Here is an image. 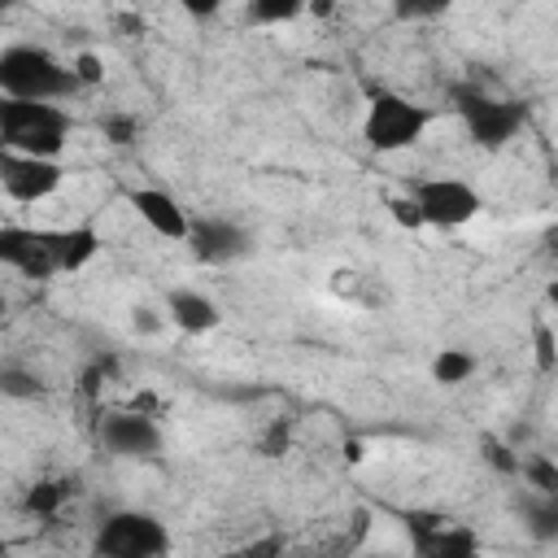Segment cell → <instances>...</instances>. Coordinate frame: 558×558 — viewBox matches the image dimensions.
Segmentation results:
<instances>
[{"label": "cell", "instance_id": "cell-31", "mask_svg": "<svg viewBox=\"0 0 558 558\" xmlns=\"http://www.w3.org/2000/svg\"><path fill=\"white\" fill-rule=\"evenodd\" d=\"M549 301H558V283H554V288H549Z\"/></svg>", "mask_w": 558, "mask_h": 558}, {"label": "cell", "instance_id": "cell-23", "mask_svg": "<svg viewBox=\"0 0 558 558\" xmlns=\"http://www.w3.org/2000/svg\"><path fill=\"white\" fill-rule=\"evenodd\" d=\"M288 445H292V423H288V418H275V423L262 432L257 453H262V458H283V453H288Z\"/></svg>", "mask_w": 558, "mask_h": 558}, {"label": "cell", "instance_id": "cell-22", "mask_svg": "<svg viewBox=\"0 0 558 558\" xmlns=\"http://www.w3.org/2000/svg\"><path fill=\"white\" fill-rule=\"evenodd\" d=\"M100 131H105V140H109L113 148H126V144H135V135H140V118H135V113H105Z\"/></svg>", "mask_w": 558, "mask_h": 558}, {"label": "cell", "instance_id": "cell-29", "mask_svg": "<svg viewBox=\"0 0 558 558\" xmlns=\"http://www.w3.org/2000/svg\"><path fill=\"white\" fill-rule=\"evenodd\" d=\"M135 331H157V314L153 310H135Z\"/></svg>", "mask_w": 558, "mask_h": 558}, {"label": "cell", "instance_id": "cell-27", "mask_svg": "<svg viewBox=\"0 0 558 558\" xmlns=\"http://www.w3.org/2000/svg\"><path fill=\"white\" fill-rule=\"evenodd\" d=\"M536 366L541 371H554L558 366V336L549 327H536Z\"/></svg>", "mask_w": 558, "mask_h": 558}, {"label": "cell", "instance_id": "cell-8", "mask_svg": "<svg viewBox=\"0 0 558 558\" xmlns=\"http://www.w3.org/2000/svg\"><path fill=\"white\" fill-rule=\"evenodd\" d=\"M61 179H65V170L57 157H31V153H9V148L0 153V183L22 205L52 196L61 187Z\"/></svg>", "mask_w": 558, "mask_h": 558}, {"label": "cell", "instance_id": "cell-13", "mask_svg": "<svg viewBox=\"0 0 558 558\" xmlns=\"http://www.w3.org/2000/svg\"><path fill=\"white\" fill-rule=\"evenodd\" d=\"M166 318L187 336H205V331H214L222 323V310H218V301H209L196 288H174L166 296Z\"/></svg>", "mask_w": 558, "mask_h": 558}, {"label": "cell", "instance_id": "cell-15", "mask_svg": "<svg viewBox=\"0 0 558 558\" xmlns=\"http://www.w3.org/2000/svg\"><path fill=\"white\" fill-rule=\"evenodd\" d=\"M96 253H100V235H96V227L78 222V227H61V231H57V257H61V275L83 270V266H87Z\"/></svg>", "mask_w": 558, "mask_h": 558}, {"label": "cell", "instance_id": "cell-16", "mask_svg": "<svg viewBox=\"0 0 558 558\" xmlns=\"http://www.w3.org/2000/svg\"><path fill=\"white\" fill-rule=\"evenodd\" d=\"M475 371H480V362H475V353H471V349H440V353L432 357V379H436V384H445V388L466 384Z\"/></svg>", "mask_w": 558, "mask_h": 558}, {"label": "cell", "instance_id": "cell-9", "mask_svg": "<svg viewBox=\"0 0 558 558\" xmlns=\"http://www.w3.org/2000/svg\"><path fill=\"white\" fill-rule=\"evenodd\" d=\"M100 445L113 453V458H157L161 453V427L157 418L140 414V410H113L100 418L96 427Z\"/></svg>", "mask_w": 558, "mask_h": 558}, {"label": "cell", "instance_id": "cell-19", "mask_svg": "<svg viewBox=\"0 0 558 558\" xmlns=\"http://www.w3.org/2000/svg\"><path fill=\"white\" fill-rule=\"evenodd\" d=\"M0 392L13 397V401H35V397L44 392V384H39V375L26 371V366H0Z\"/></svg>", "mask_w": 558, "mask_h": 558}, {"label": "cell", "instance_id": "cell-11", "mask_svg": "<svg viewBox=\"0 0 558 558\" xmlns=\"http://www.w3.org/2000/svg\"><path fill=\"white\" fill-rule=\"evenodd\" d=\"M410 536L427 558H466L480 549V536L466 523H445L436 514H410Z\"/></svg>", "mask_w": 558, "mask_h": 558}, {"label": "cell", "instance_id": "cell-20", "mask_svg": "<svg viewBox=\"0 0 558 558\" xmlns=\"http://www.w3.org/2000/svg\"><path fill=\"white\" fill-rule=\"evenodd\" d=\"M519 475L527 480V488H536V493H554V497H558V462H554V458L532 453V458H523V471H519Z\"/></svg>", "mask_w": 558, "mask_h": 558}, {"label": "cell", "instance_id": "cell-24", "mask_svg": "<svg viewBox=\"0 0 558 558\" xmlns=\"http://www.w3.org/2000/svg\"><path fill=\"white\" fill-rule=\"evenodd\" d=\"M388 214H392V222L405 227V231L427 227V222H423V209H418V201H414L410 192H405V196H388Z\"/></svg>", "mask_w": 558, "mask_h": 558}, {"label": "cell", "instance_id": "cell-18", "mask_svg": "<svg viewBox=\"0 0 558 558\" xmlns=\"http://www.w3.org/2000/svg\"><path fill=\"white\" fill-rule=\"evenodd\" d=\"M314 0H248L244 17L253 26H279V22H292L296 13H305Z\"/></svg>", "mask_w": 558, "mask_h": 558}, {"label": "cell", "instance_id": "cell-10", "mask_svg": "<svg viewBox=\"0 0 558 558\" xmlns=\"http://www.w3.org/2000/svg\"><path fill=\"white\" fill-rule=\"evenodd\" d=\"M187 244L201 266H231L253 253V231L231 218H196Z\"/></svg>", "mask_w": 558, "mask_h": 558}, {"label": "cell", "instance_id": "cell-30", "mask_svg": "<svg viewBox=\"0 0 558 558\" xmlns=\"http://www.w3.org/2000/svg\"><path fill=\"white\" fill-rule=\"evenodd\" d=\"M549 187H554V196H558V161L549 166Z\"/></svg>", "mask_w": 558, "mask_h": 558}, {"label": "cell", "instance_id": "cell-14", "mask_svg": "<svg viewBox=\"0 0 558 558\" xmlns=\"http://www.w3.org/2000/svg\"><path fill=\"white\" fill-rule=\"evenodd\" d=\"M519 519H523V532L541 545H558V497L554 493H536L527 488L519 501H514Z\"/></svg>", "mask_w": 558, "mask_h": 558}, {"label": "cell", "instance_id": "cell-25", "mask_svg": "<svg viewBox=\"0 0 558 558\" xmlns=\"http://www.w3.org/2000/svg\"><path fill=\"white\" fill-rule=\"evenodd\" d=\"M484 458H488V462H493L501 475H519V471H523V458H514V453H510L501 440H493V436L484 440Z\"/></svg>", "mask_w": 558, "mask_h": 558}, {"label": "cell", "instance_id": "cell-2", "mask_svg": "<svg viewBox=\"0 0 558 558\" xmlns=\"http://www.w3.org/2000/svg\"><path fill=\"white\" fill-rule=\"evenodd\" d=\"M83 83L74 78V65L57 61L39 44H9L0 52V92L22 100H65Z\"/></svg>", "mask_w": 558, "mask_h": 558}, {"label": "cell", "instance_id": "cell-5", "mask_svg": "<svg viewBox=\"0 0 558 558\" xmlns=\"http://www.w3.org/2000/svg\"><path fill=\"white\" fill-rule=\"evenodd\" d=\"M92 549L105 558H161L170 549V532L148 510H113L100 519Z\"/></svg>", "mask_w": 558, "mask_h": 558}, {"label": "cell", "instance_id": "cell-6", "mask_svg": "<svg viewBox=\"0 0 558 558\" xmlns=\"http://www.w3.org/2000/svg\"><path fill=\"white\" fill-rule=\"evenodd\" d=\"M410 196L423 209L427 227H466L480 214V192L466 179H449V174H427L410 187Z\"/></svg>", "mask_w": 558, "mask_h": 558}, {"label": "cell", "instance_id": "cell-21", "mask_svg": "<svg viewBox=\"0 0 558 558\" xmlns=\"http://www.w3.org/2000/svg\"><path fill=\"white\" fill-rule=\"evenodd\" d=\"M388 9L401 17V22H436L453 9V0H388Z\"/></svg>", "mask_w": 558, "mask_h": 558}, {"label": "cell", "instance_id": "cell-26", "mask_svg": "<svg viewBox=\"0 0 558 558\" xmlns=\"http://www.w3.org/2000/svg\"><path fill=\"white\" fill-rule=\"evenodd\" d=\"M70 65H74V78H78L83 87H96V83L105 78V61H100L96 52H78Z\"/></svg>", "mask_w": 558, "mask_h": 558}, {"label": "cell", "instance_id": "cell-1", "mask_svg": "<svg viewBox=\"0 0 558 558\" xmlns=\"http://www.w3.org/2000/svg\"><path fill=\"white\" fill-rule=\"evenodd\" d=\"M70 113L57 100H0V148L31 153V157H57L70 140Z\"/></svg>", "mask_w": 558, "mask_h": 558}, {"label": "cell", "instance_id": "cell-7", "mask_svg": "<svg viewBox=\"0 0 558 558\" xmlns=\"http://www.w3.org/2000/svg\"><path fill=\"white\" fill-rule=\"evenodd\" d=\"M0 262L13 266L26 279H52L61 275L57 257V231H35V227H0Z\"/></svg>", "mask_w": 558, "mask_h": 558}, {"label": "cell", "instance_id": "cell-17", "mask_svg": "<svg viewBox=\"0 0 558 558\" xmlns=\"http://www.w3.org/2000/svg\"><path fill=\"white\" fill-rule=\"evenodd\" d=\"M65 497H74V480H39V484H31V493H26V510L48 519V514L61 510Z\"/></svg>", "mask_w": 558, "mask_h": 558}, {"label": "cell", "instance_id": "cell-3", "mask_svg": "<svg viewBox=\"0 0 558 558\" xmlns=\"http://www.w3.org/2000/svg\"><path fill=\"white\" fill-rule=\"evenodd\" d=\"M453 109H458V118H462L471 144H480V148H488V153L506 148V144L523 131V122H527V105H523V100L488 96V92H480V87H458V92H453Z\"/></svg>", "mask_w": 558, "mask_h": 558}, {"label": "cell", "instance_id": "cell-28", "mask_svg": "<svg viewBox=\"0 0 558 558\" xmlns=\"http://www.w3.org/2000/svg\"><path fill=\"white\" fill-rule=\"evenodd\" d=\"M174 4H179L187 17H214V13H218L227 0H174Z\"/></svg>", "mask_w": 558, "mask_h": 558}, {"label": "cell", "instance_id": "cell-4", "mask_svg": "<svg viewBox=\"0 0 558 558\" xmlns=\"http://www.w3.org/2000/svg\"><path fill=\"white\" fill-rule=\"evenodd\" d=\"M427 122H432V113L418 100H410L401 92H375L366 105V118H362V140L375 153H405L423 140Z\"/></svg>", "mask_w": 558, "mask_h": 558}, {"label": "cell", "instance_id": "cell-12", "mask_svg": "<svg viewBox=\"0 0 558 558\" xmlns=\"http://www.w3.org/2000/svg\"><path fill=\"white\" fill-rule=\"evenodd\" d=\"M131 209L148 222V231H157L161 240H187L192 235V218H187V209L170 196V192H161V187H135L131 192Z\"/></svg>", "mask_w": 558, "mask_h": 558}]
</instances>
